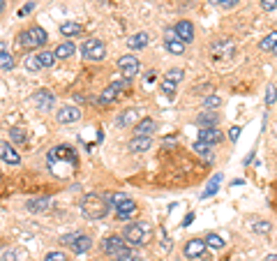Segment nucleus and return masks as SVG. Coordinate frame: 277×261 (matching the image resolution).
Instances as JSON below:
<instances>
[{"label":"nucleus","mask_w":277,"mask_h":261,"mask_svg":"<svg viewBox=\"0 0 277 261\" xmlns=\"http://www.w3.org/2000/svg\"><path fill=\"white\" fill-rule=\"evenodd\" d=\"M130 86V79H125V81H116V83H111V86L106 88V90H104L102 95H99V104H111L113 100H116V97L120 95L122 90H125V88Z\"/></svg>","instance_id":"9d476101"},{"label":"nucleus","mask_w":277,"mask_h":261,"mask_svg":"<svg viewBox=\"0 0 277 261\" xmlns=\"http://www.w3.org/2000/svg\"><path fill=\"white\" fill-rule=\"evenodd\" d=\"M206 245H208V247H213V250H222V247H224V241H222L219 236L210 234V236L206 238Z\"/></svg>","instance_id":"72a5a7b5"},{"label":"nucleus","mask_w":277,"mask_h":261,"mask_svg":"<svg viewBox=\"0 0 277 261\" xmlns=\"http://www.w3.org/2000/svg\"><path fill=\"white\" fill-rule=\"evenodd\" d=\"M194 153L201 155V157H206L208 162H213V160H215V155H213V146L206 143V141H197V143H194Z\"/></svg>","instance_id":"5701e85b"},{"label":"nucleus","mask_w":277,"mask_h":261,"mask_svg":"<svg viewBox=\"0 0 277 261\" xmlns=\"http://www.w3.org/2000/svg\"><path fill=\"white\" fill-rule=\"evenodd\" d=\"M275 100H277V88L270 83L268 88H266V104H275Z\"/></svg>","instance_id":"c9c22d12"},{"label":"nucleus","mask_w":277,"mask_h":261,"mask_svg":"<svg viewBox=\"0 0 277 261\" xmlns=\"http://www.w3.org/2000/svg\"><path fill=\"white\" fill-rule=\"evenodd\" d=\"M176 35L185 44L194 42V26H192L190 21H178V23H176Z\"/></svg>","instance_id":"2eb2a0df"},{"label":"nucleus","mask_w":277,"mask_h":261,"mask_svg":"<svg viewBox=\"0 0 277 261\" xmlns=\"http://www.w3.org/2000/svg\"><path fill=\"white\" fill-rule=\"evenodd\" d=\"M23 65H26L28 72H40L42 70V65H40V58H37V56H28Z\"/></svg>","instance_id":"7c9ffc66"},{"label":"nucleus","mask_w":277,"mask_h":261,"mask_svg":"<svg viewBox=\"0 0 277 261\" xmlns=\"http://www.w3.org/2000/svg\"><path fill=\"white\" fill-rule=\"evenodd\" d=\"M203 104H206V109H217V106L222 104V100H219V97H217V95H208V97H206V102H203Z\"/></svg>","instance_id":"e433bc0d"},{"label":"nucleus","mask_w":277,"mask_h":261,"mask_svg":"<svg viewBox=\"0 0 277 261\" xmlns=\"http://www.w3.org/2000/svg\"><path fill=\"white\" fill-rule=\"evenodd\" d=\"M116 261H141V259H138L134 252H127V254H122V257H118Z\"/></svg>","instance_id":"37998d69"},{"label":"nucleus","mask_w":277,"mask_h":261,"mask_svg":"<svg viewBox=\"0 0 277 261\" xmlns=\"http://www.w3.org/2000/svg\"><path fill=\"white\" fill-rule=\"evenodd\" d=\"M109 210H111V201L102 194H86L81 201V213L88 220H102L109 215Z\"/></svg>","instance_id":"f03ea898"},{"label":"nucleus","mask_w":277,"mask_h":261,"mask_svg":"<svg viewBox=\"0 0 277 261\" xmlns=\"http://www.w3.org/2000/svg\"><path fill=\"white\" fill-rule=\"evenodd\" d=\"M254 231H257V234H270V222H263V220H261V222H257V224H254Z\"/></svg>","instance_id":"4c0bfd02"},{"label":"nucleus","mask_w":277,"mask_h":261,"mask_svg":"<svg viewBox=\"0 0 277 261\" xmlns=\"http://www.w3.org/2000/svg\"><path fill=\"white\" fill-rule=\"evenodd\" d=\"M199 141H206V143H219L222 141V132L217 130V127H203V130L199 132Z\"/></svg>","instance_id":"6ab92c4d"},{"label":"nucleus","mask_w":277,"mask_h":261,"mask_svg":"<svg viewBox=\"0 0 277 261\" xmlns=\"http://www.w3.org/2000/svg\"><path fill=\"white\" fill-rule=\"evenodd\" d=\"M159 234H162V247H164V250H169V247H171V243H169V238H166V234L162 231V229H159Z\"/></svg>","instance_id":"49530a36"},{"label":"nucleus","mask_w":277,"mask_h":261,"mask_svg":"<svg viewBox=\"0 0 277 261\" xmlns=\"http://www.w3.org/2000/svg\"><path fill=\"white\" fill-rule=\"evenodd\" d=\"M166 51L173 53V56H180V53L185 51V42H180V40H173V42H166Z\"/></svg>","instance_id":"c85d7f7f"},{"label":"nucleus","mask_w":277,"mask_h":261,"mask_svg":"<svg viewBox=\"0 0 277 261\" xmlns=\"http://www.w3.org/2000/svg\"><path fill=\"white\" fill-rule=\"evenodd\" d=\"M213 56L215 58H219V60H224V58H231L234 56V51H236V46H234V42L231 40H219V42H215L213 44Z\"/></svg>","instance_id":"ddd939ff"},{"label":"nucleus","mask_w":277,"mask_h":261,"mask_svg":"<svg viewBox=\"0 0 277 261\" xmlns=\"http://www.w3.org/2000/svg\"><path fill=\"white\" fill-rule=\"evenodd\" d=\"M273 53H277V46H275V51H273Z\"/></svg>","instance_id":"864d4df0"},{"label":"nucleus","mask_w":277,"mask_h":261,"mask_svg":"<svg viewBox=\"0 0 277 261\" xmlns=\"http://www.w3.org/2000/svg\"><path fill=\"white\" fill-rule=\"evenodd\" d=\"M37 58H40L42 70H49V67H53V62L58 60V58H56V53H51V51H40V53H37Z\"/></svg>","instance_id":"a878e982"},{"label":"nucleus","mask_w":277,"mask_h":261,"mask_svg":"<svg viewBox=\"0 0 277 261\" xmlns=\"http://www.w3.org/2000/svg\"><path fill=\"white\" fill-rule=\"evenodd\" d=\"M60 33L65 37H74V35H79V33H81V26H79L77 21H65V23L60 26Z\"/></svg>","instance_id":"bb28decb"},{"label":"nucleus","mask_w":277,"mask_h":261,"mask_svg":"<svg viewBox=\"0 0 277 261\" xmlns=\"http://www.w3.org/2000/svg\"><path fill=\"white\" fill-rule=\"evenodd\" d=\"M118 67H120V72L125 74V79H132L138 74V60L134 56H120V58H118Z\"/></svg>","instance_id":"f8f14e48"},{"label":"nucleus","mask_w":277,"mask_h":261,"mask_svg":"<svg viewBox=\"0 0 277 261\" xmlns=\"http://www.w3.org/2000/svg\"><path fill=\"white\" fill-rule=\"evenodd\" d=\"M5 49H7V44H5V42H0V56H2V53H7Z\"/></svg>","instance_id":"8fccbe9b"},{"label":"nucleus","mask_w":277,"mask_h":261,"mask_svg":"<svg viewBox=\"0 0 277 261\" xmlns=\"http://www.w3.org/2000/svg\"><path fill=\"white\" fill-rule=\"evenodd\" d=\"M127 46H130L132 51H137V49H146L148 46V33H137V35H132L127 40Z\"/></svg>","instance_id":"412c9836"},{"label":"nucleus","mask_w":277,"mask_h":261,"mask_svg":"<svg viewBox=\"0 0 277 261\" xmlns=\"http://www.w3.org/2000/svg\"><path fill=\"white\" fill-rule=\"evenodd\" d=\"M266 261H277V254H268V257H266Z\"/></svg>","instance_id":"3c124183"},{"label":"nucleus","mask_w":277,"mask_h":261,"mask_svg":"<svg viewBox=\"0 0 277 261\" xmlns=\"http://www.w3.org/2000/svg\"><path fill=\"white\" fill-rule=\"evenodd\" d=\"M206 247H208L206 241L192 238V241H187V243H185V257H187V259H199V257H203Z\"/></svg>","instance_id":"4468645a"},{"label":"nucleus","mask_w":277,"mask_h":261,"mask_svg":"<svg viewBox=\"0 0 277 261\" xmlns=\"http://www.w3.org/2000/svg\"><path fill=\"white\" fill-rule=\"evenodd\" d=\"M164 79H169V81H176V83H178V81L182 79V70H169Z\"/></svg>","instance_id":"58836bf2"},{"label":"nucleus","mask_w":277,"mask_h":261,"mask_svg":"<svg viewBox=\"0 0 277 261\" xmlns=\"http://www.w3.org/2000/svg\"><path fill=\"white\" fill-rule=\"evenodd\" d=\"M46 166L56 178H67L79 166V155L72 146H53L46 155Z\"/></svg>","instance_id":"f257e3e1"},{"label":"nucleus","mask_w":277,"mask_h":261,"mask_svg":"<svg viewBox=\"0 0 277 261\" xmlns=\"http://www.w3.org/2000/svg\"><path fill=\"white\" fill-rule=\"evenodd\" d=\"M150 146H153V139H150V137H134L127 148H130L132 153H146V150H150Z\"/></svg>","instance_id":"a211bd4d"},{"label":"nucleus","mask_w":277,"mask_h":261,"mask_svg":"<svg viewBox=\"0 0 277 261\" xmlns=\"http://www.w3.org/2000/svg\"><path fill=\"white\" fill-rule=\"evenodd\" d=\"M0 160H5L7 164H19L21 162L19 153L14 150V146L9 141H0Z\"/></svg>","instance_id":"dca6fc26"},{"label":"nucleus","mask_w":277,"mask_h":261,"mask_svg":"<svg viewBox=\"0 0 277 261\" xmlns=\"http://www.w3.org/2000/svg\"><path fill=\"white\" fill-rule=\"evenodd\" d=\"M81 56L88 58V60H104V56H106V49H104V42L102 40H86V42L81 44Z\"/></svg>","instance_id":"0eeeda50"},{"label":"nucleus","mask_w":277,"mask_h":261,"mask_svg":"<svg viewBox=\"0 0 277 261\" xmlns=\"http://www.w3.org/2000/svg\"><path fill=\"white\" fill-rule=\"evenodd\" d=\"M0 261H2V259H0Z\"/></svg>","instance_id":"5fc2aeb1"},{"label":"nucleus","mask_w":277,"mask_h":261,"mask_svg":"<svg viewBox=\"0 0 277 261\" xmlns=\"http://www.w3.org/2000/svg\"><path fill=\"white\" fill-rule=\"evenodd\" d=\"M56 118H58V122H62V125H69V122H77L81 120V109L79 106H60L58 109V113H56Z\"/></svg>","instance_id":"9b49d317"},{"label":"nucleus","mask_w":277,"mask_h":261,"mask_svg":"<svg viewBox=\"0 0 277 261\" xmlns=\"http://www.w3.org/2000/svg\"><path fill=\"white\" fill-rule=\"evenodd\" d=\"M46 40H49V35H46V30L40 28V26H33L30 30H26V33L19 35V44H21L23 49H37V46H44Z\"/></svg>","instance_id":"39448f33"},{"label":"nucleus","mask_w":277,"mask_h":261,"mask_svg":"<svg viewBox=\"0 0 277 261\" xmlns=\"http://www.w3.org/2000/svg\"><path fill=\"white\" fill-rule=\"evenodd\" d=\"M138 118V111L137 109H127V111H122L118 118H116V125H120V127H127V125H132V122Z\"/></svg>","instance_id":"4be33fe9"},{"label":"nucleus","mask_w":277,"mask_h":261,"mask_svg":"<svg viewBox=\"0 0 277 261\" xmlns=\"http://www.w3.org/2000/svg\"><path fill=\"white\" fill-rule=\"evenodd\" d=\"M259 2H261V7L268 9V12H273L277 7V0H259Z\"/></svg>","instance_id":"a19ab883"},{"label":"nucleus","mask_w":277,"mask_h":261,"mask_svg":"<svg viewBox=\"0 0 277 261\" xmlns=\"http://www.w3.org/2000/svg\"><path fill=\"white\" fill-rule=\"evenodd\" d=\"M33 104L37 106V111L49 113L53 109V104H56V95H53L51 90L42 88V90H37V93L33 95Z\"/></svg>","instance_id":"1a4fd4ad"},{"label":"nucleus","mask_w":277,"mask_h":261,"mask_svg":"<svg viewBox=\"0 0 277 261\" xmlns=\"http://www.w3.org/2000/svg\"><path fill=\"white\" fill-rule=\"evenodd\" d=\"M229 137H231V141H238V137H240V127H231Z\"/></svg>","instance_id":"a18cd8bd"},{"label":"nucleus","mask_w":277,"mask_h":261,"mask_svg":"<svg viewBox=\"0 0 277 261\" xmlns=\"http://www.w3.org/2000/svg\"><path fill=\"white\" fill-rule=\"evenodd\" d=\"M155 130H157L155 120H153V118H143V120L137 122V127H134V137H150Z\"/></svg>","instance_id":"f3484780"},{"label":"nucleus","mask_w":277,"mask_h":261,"mask_svg":"<svg viewBox=\"0 0 277 261\" xmlns=\"http://www.w3.org/2000/svg\"><path fill=\"white\" fill-rule=\"evenodd\" d=\"M74 51H77V49H74V44H72V42H62L53 53H56V58L65 60V58H72V56H74Z\"/></svg>","instance_id":"b1692460"},{"label":"nucleus","mask_w":277,"mask_h":261,"mask_svg":"<svg viewBox=\"0 0 277 261\" xmlns=\"http://www.w3.org/2000/svg\"><path fill=\"white\" fill-rule=\"evenodd\" d=\"M44 261H67V259H65V254L62 252H49L46 257H44Z\"/></svg>","instance_id":"ea45409f"},{"label":"nucleus","mask_w":277,"mask_h":261,"mask_svg":"<svg viewBox=\"0 0 277 261\" xmlns=\"http://www.w3.org/2000/svg\"><path fill=\"white\" fill-rule=\"evenodd\" d=\"M213 2L222 5V7H234V5H238V0H213Z\"/></svg>","instance_id":"c03bdc74"},{"label":"nucleus","mask_w":277,"mask_h":261,"mask_svg":"<svg viewBox=\"0 0 277 261\" xmlns=\"http://www.w3.org/2000/svg\"><path fill=\"white\" fill-rule=\"evenodd\" d=\"M159 88H162V93H164L166 97H176V81H169V79H164Z\"/></svg>","instance_id":"f704fd0d"},{"label":"nucleus","mask_w":277,"mask_h":261,"mask_svg":"<svg viewBox=\"0 0 277 261\" xmlns=\"http://www.w3.org/2000/svg\"><path fill=\"white\" fill-rule=\"evenodd\" d=\"M122 238L127 241V245H134V247L146 245L150 241V224L148 222H132V224L125 226Z\"/></svg>","instance_id":"7ed1b4c3"},{"label":"nucleus","mask_w":277,"mask_h":261,"mask_svg":"<svg viewBox=\"0 0 277 261\" xmlns=\"http://www.w3.org/2000/svg\"><path fill=\"white\" fill-rule=\"evenodd\" d=\"M197 125H199L201 130H203V127H215L217 125V113H210V111L201 113L199 118H197Z\"/></svg>","instance_id":"393cba45"},{"label":"nucleus","mask_w":277,"mask_h":261,"mask_svg":"<svg viewBox=\"0 0 277 261\" xmlns=\"http://www.w3.org/2000/svg\"><path fill=\"white\" fill-rule=\"evenodd\" d=\"M0 12H2V0H0Z\"/></svg>","instance_id":"603ef678"},{"label":"nucleus","mask_w":277,"mask_h":261,"mask_svg":"<svg viewBox=\"0 0 277 261\" xmlns=\"http://www.w3.org/2000/svg\"><path fill=\"white\" fill-rule=\"evenodd\" d=\"M12 67H14V56H12V53H2V56H0V70L9 72Z\"/></svg>","instance_id":"c756f323"},{"label":"nucleus","mask_w":277,"mask_h":261,"mask_svg":"<svg viewBox=\"0 0 277 261\" xmlns=\"http://www.w3.org/2000/svg\"><path fill=\"white\" fill-rule=\"evenodd\" d=\"M194 220V213H187V218L182 220V226H190V222Z\"/></svg>","instance_id":"de8ad7c7"},{"label":"nucleus","mask_w":277,"mask_h":261,"mask_svg":"<svg viewBox=\"0 0 277 261\" xmlns=\"http://www.w3.org/2000/svg\"><path fill=\"white\" fill-rule=\"evenodd\" d=\"M62 243L67 245V247L74 254H83V252H88V250H90L93 238H90L88 234H81V231H79V234H67L65 238H62Z\"/></svg>","instance_id":"423d86ee"},{"label":"nucleus","mask_w":277,"mask_h":261,"mask_svg":"<svg viewBox=\"0 0 277 261\" xmlns=\"http://www.w3.org/2000/svg\"><path fill=\"white\" fill-rule=\"evenodd\" d=\"M102 250L109 254V257H113V259H118V257H122V254L130 252L127 241H125V238H120V236H109V238L102 243Z\"/></svg>","instance_id":"6e6552de"},{"label":"nucleus","mask_w":277,"mask_h":261,"mask_svg":"<svg viewBox=\"0 0 277 261\" xmlns=\"http://www.w3.org/2000/svg\"><path fill=\"white\" fill-rule=\"evenodd\" d=\"M173 40H178V35H176V28H166L164 42H173Z\"/></svg>","instance_id":"79ce46f5"},{"label":"nucleus","mask_w":277,"mask_h":261,"mask_svg":"<svg viewBox=\"0 0 277 261\" xmlns=\"http://www.w3.org/2000/svg\"><path fill=\"white\" fill-rule=\"evenodd\" d=\"M30 9H33V5H26V7L21 9V12H19V14H21V17H23V14H28V12H30Z\"/></svg>","instance_id":"09e8293b"},{"label":"nucleus","mask_w":277,"mask_h":261,"mask_svg":"<svg viewBox=\"0 0 277 261\" xmlns=\"http://www.w3.org/2000/svg\"><path fill=\"white\" fill-rule=\"evenodd\" d=\"M51 206V199L49 197H42V199H28L26 201V208L30 213H44V210H49Z\"/></svg>","instance_id":"aec40b11"},{"label":"nucleus","mask_w":277,"mask_h":261,"mask_svg":"<svg viewBox=\"0 0 277 261\" xmlns=\"http://www.w3.org/2000/svg\"><path fill=\"white\" fill-rule=\"evenodd\" d=\"M219 181H222V174H217L215 178H213V181H210V183H208V190L203 192V194H201V197H203V199H208V197H210V194H215V192H217V185H219Z\"/></svg>","instance_id":"473e14b6"},{"label":"nucleus","mask_w":277,"mask_h":261,"mask_svg":"<svg viewBox=\"0 0 277 261\" xmlns=\"http://www.w3.org/2000/svg\"><path fill=\"white\" fill-rule=\"evenodd\" d=\"M9 137H12V141H17V143H26L28 141V134L23 130H19V127H12V130H9Z\"/></svg>","instance_id":"2f4dec72"},{"label":"nucleus","mask_w":277,"mask_h":261,"mask_svg":"<svg viewBox=\"0 0 277 261\" xmlns=\"http://www.w3.org/2000/svg\"><path fill=\"white\" fill-rule=\"evenodd\" d=\"M109 197V201H111V206L116 208V215H118V220H127L137 210V203H134V199L132 197H127V194H106Z\"/></svg>","instance_id":"20e7f679"},{"label":"nucleus","mask_w":277,"mask_h":261,"mask_svg":"<svg viewBox=\"0 0 277 261\" xmlns=\"http://www.w3.org/2000/svg\"><path fill=\"white\" fill-rule=\"evenodd\" d=\"M275 46H277V33L273 30V33H268V35L261 40V49L263 51H275Z\"/></svg>","instance_id":"cd10ccee"}]
</instances>
